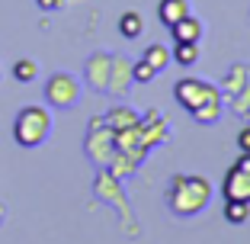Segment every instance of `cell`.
Masks as SVG:
<instances>
[{
    "mask_svg": "<svg viewBox=\"0 0 250 244\" xmlns=\"http://www.w3.org/2000/svg\"><path fill=\"white\" fill-rule=\"evenodd\" d=\"M225 196H228V200L250 202V155H244L241 161L231 167L228 180H225Z\"/></svg>",
    "mask_w": 250,
    "mask_h": 244,
    "instance_id": "4",
    "label": "cell"
},
{
    "mask_svg": "<svg viewBox=\"0 0 250 244\" xmlns=\"http://www.w3.org/2000/svg\"><path fill=\"white\" fill-rule=\"evenodd\" d=\"M48 129H52V116H48L45 106H26V110H20V116H16V122H13V135H16V141H20L22 148L42 145Z\"/></svg>",
    "mask_w": 250,
    "mask_h": 244,
    "instance_id": "3",
    "label": "cell"
},
{
    "mask_svg": "<svg viewBox=\"0 0 250 244\" xmlns=\"http://www.w3.org/2000/svg\"><path fill=\"white\" fill-rule=\"evenodd\" d=\"M39 74V67H36V61H29V58H22V61H16V67H13V77L16 81H26L29 84L32 77Z\"/></svg>",
    "mask_w": 250,
    "mask_h": 244,
    "instance_id": "9",
    "label": "cell"
},
{
    "mask_svg": "<svg viewBox=\"0 0 250 244\" xmlns=\"http://www.w3.org/2000/svg\"><path fill=\"white\" fill-rule=\"evenodd\" d=\"M145 61H147V65H151V67H154V71H161V67L167 65V52H164L161 45H154V48H147Z\"/></svg>",
    "mask_w": 250,
    "mask_h": 244,
    "instance_id": "12",
    "label": "cell"
},
{
    "mask_svg": "<svg viewBox=\"0 0 250 244\" xmlns=\"http://www.w3.org/2000/svg\"><path fill=\"white\" fill-rule=\"evenodd\" d=\"M135 77H138V81H151V77H154V67L147 65V61H141V65L135 67Z\"/></svg>",
    "mask_w": 250,
    "mask_h": 244,
    "instance_id": "13",
    "label": "cell"
},
{
    "mask_svg": "<svg viewBox=\"0 0 250 244\" xmlns=\"http://www.w3.org/2000/svg\"><path fill=\"white\" fill-rule=\"evenodd\" d=\"M225 215H228V222H244L247 219V202H241V200H228V209H225Z\"/></svg>",
    "mask_w": 250,
    "mask_h": 244,
    "instance_id": "10",
    "label": "cell"
},
{
    "mask_svg": "<svg viewBox=\"0 0 250 244\" xmlns=\"http://www.w3.org/2000/svg\"><path fill=\"white\" fill-rule=\"evenodd\" d=\"M208 193H212V186H208V180L202 177H177L173 183H170V209L177 215H192V212H202L208 202Z\"/></svg>",
    "mask_w": 250,
    "mask_h": 244,
    "instance_id": "1",
    "label": "cell"
},
{
    "mask_svg": "<svg viewBox=\"0 0 250 244\" xmlns=\"http://www.w3.org/2000/svg\"><path fill=\"white\" fill-rule=\"evenodd\" d=\"M119 29H122L128 39L138 36V32H141V20H138V13H125V16H122V22H119Z\"/></svg>",
    "mask_w": 250,
    "mask_h": 244,
    "instance_id": "11",
    "label": "cell"
},
{
    "mask_svg": "<svg viewBox=\"0 0 250 244\" xmlns=\"http://www.w3.org/2000/svg\"><path fill=\"white\" fill-rule=\"evenodd\" d=\"M177 100L189 112H196V119H202V122H212L218 116V90L202 84V81H180Z\"/></svg>",
    "mask_w": 250,
    "mask_h": 244,
    "instance_id": "2",
    "label": "cell"
},
{
    "mask_svg": "<svg viewBox=\"0 0 250 244\" xmlns=\"http://www.w3.org/2000/svg\"><path fill=\"white\" fill-rule=\"evenodd\" d=\"M77 81L71 74H55L45 87V96H48V103L52 106H74L77 103Z\"/></svg>",
    "mask_w": 250,
    "mask_h": 244,
    "instance_id": "5",
    "label": "cell"
},
{
    "mask_svg": "<svg viewBox=\"0 0 250 244\" xmlns=\"http://www.w3.org/2000/svg\"><path fill=\"white\" fill-rule=\"evenodd\" d=\"M0 222H3V209H0Z\"/></svg>",
    "mask_w": 250,
    "mask_h": 244,
    "instance_id": "15",
    "label": "cell"
},
{
    "mask_svg": "<svg viewBox=\"0 0 250 244\" xmlns=\"http://www.w3.org/2000/svg\"><path fill=\"white\" fill-rule=\"evenodd\" d=\"M237 141H241V151H244V155H250V129H244Z\"/></svg>",
    "mask_w": 250,
    "mask_h": 244,
    "instance_id": "14",
    "label": "cell"
},
{
    "mask_svg": "<svg viewBox=\"0 0 250 244\" xmlns=\"http://www.w3.org/2000/svg\"><path fill=\"white\" fill-rule=\"evenodd\" d=\"M186 13H189V7H186V0H161V20L167 22V26L180 22Z\"/></svg>",
    "mask_w": 250,
    "mask_h": 244,
    "instance_id": "7",
    "label": "cell"
},
{
    "mask_svg": "<svg viewBox=\"0 0 250 244\" xmlns=\"http://www.w3.org/2000/svg\"><path fill=\"white\" fill-rule=\"evenodd\" d=\"M170 29H173V39H177V42H196L199 32H202V26H199V20H192V16L186 13L183 20L173 22Z\"/></svg>",
    "mask_w": 250,
    "mask_h": 244,
    "instance_id": "6",
    "label": "cell"
},
{
    "mask_svg": "<svg viewBox=\"0 0 250 244\" xmlns=\"http://www.w3.org/2000/svg\"><path fill=\"white\" fill-rule=\"evenodd\" d=\"M196 58H199V48H196V42H177V61H180L183 67L196 65Z\"/></svg>",
    "mask_w": 250,
    "mask_h": 244,
    "instance_id": "8",
    "label": "cell"
}]
</instances>
